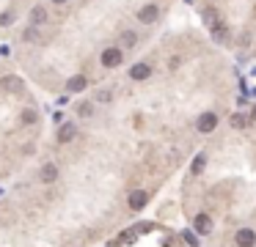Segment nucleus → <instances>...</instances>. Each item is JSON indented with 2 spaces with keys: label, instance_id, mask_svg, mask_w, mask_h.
Instances as JSON below:
<instances>
[{
  "label": "nucleus",
  "instance_id": "11",
  "mask_svg": "<svg viewBox=\"0 0 256 247\" xmlns=\"http://www.w3.org/2000/svg\"><path fill=\"white\" fill-rule=\"evenodd\" d=\"M75 132H78V129H75V124H64V126L58 129V140L61 143H69L72 137H75Z\"/></svg>",
  "mask_w": 256,
  "mask_h": 247
},
{
  "label": "nucleus",
  "instance_id": "10",
  "mask_svg": "<svg viewBox=\"0 0 256 247\" xmlns=\"http://www.w3.org/2000/svg\"><path fill=\"white\" fill-rule=\"evenodd\" d=\"M30 22H33V25L47 22V8H44V6H33V11H30Z\"/></svg>",
  "mask_w": 256,
  "mask_h": 247
},
{
  "label": "nucleus",
  "instance_id": "17",
  "mask_svg": "<svg viewBox=\"0 0 256 247\" xmlns=\"http://www.w3.org/2000/svg\"><path fill=\"white\" fill-rule=\"evenodd\" d=\"M204 22H207L209 28H212L215 22H221V19H218V14H215V8H207V11H204Z\"/></svg>",
  "mask_w": 256,
  "mask_h": 247
},
{
  "label": "nucleus",
  "instance_id": "13",
  "mask_svg": "<svg viewBox=\"0 0 256 247\" xmlns=\"http://www.w3.org/2000/svg\"><path fill=\"white\" fill-rule=\"evenodd\" d=\"M212 39L215 41H226V25H223V22H215L212 25Z\"/></svg>",
  "mask_w": 256,
  "mask_h": 247
},
{
  "label": "nucleus",
  "instance_id": "4",
  "mask_svg": "<svg viewBox=\"0 0 256 247\" xmlns=\"http://www.w3.org/2000/svg\"><path fill=\"white\" fill-rule=\"evenodd\" d=\"M157 14H160V8H157L155 3H149V6H143L141 11H138V19H141V25H152L157 19Z\"/></svg>",
  "mask_w": 256,
  "mask_h": 247
},
{
  "label": "nucleus",
  "instance_id": "2",
  "mask_svg": "<svg viewBox=\"0 0 256 247\" xmlns=\"http://www.w3.org/2000/svg\"><path fill=\"white\" fill-rule=\"evenodd\" d=\"M121 58H124V53H121L119 47H107L105 53H102V66H105V69H116V66L121 63Z\"/></svg>",
  "mask_w": 256,
  "mask_h": 247
},
{
  "label": "nucleus",
  "instance_id": "24",
  "mask_svg": "<svg viewBox=\"0 0 256 247\" xmlns=\"http://www.w3.org/2000/svg\"><path fill=\"white\" fill-rule=\"evenodd\" d=\"M251 118H254V121H256V107H254V110H251Z\"/></svg>",
  "mask_w": 256,
  "mask_h": 247
},
{
  "label": "nucleus",
  "instance_id": "22",
  "mask_svg": "<svg viewBox=\"0 0 256 247\" xmlns=\"http://www.w3.org/2000/svg\"><path fill=\"white\" fill-rule=\"evenodd\" d=\"M110 96H113L110 91H99V94H96V99H99V102H110Z\"/></svg>",
  "mask_w": 256,
  "mask_h": 247
},
{
  "label": "nucleus",
  "instance_id": "25",
  "mask_svg": "<svg viewBox=\"0 0 256 247\" xmlns=\"http://www.w3.org/2000/svg\"><path fill=\"white\" fill-rule=\"evenodd\" d=\"M53 3H66V0H53Z\"/></svg>",
  "mask_w": 256,
  "mask_h": 247
},
{
  "label": "nucleus",
  "instance_id": "16",
  "mask_svg": "<svg viewBox=\"0 0 256 247\" xmlns=\"http://www.w3.org/2000/svg\"><path fill=\"white\" fill-rule=\"evenodd\" d=\"M245 124H248V118H245L243 113H234V116H232V126H234V129H243Z\"/></svg>",
  "mask_w": 256,
  "mask_h": 247
},
{
  "label": "nucleus",
  "instance_id": "14",
  "mask_svg": "<svg viewBox=\"0 0 256 247\" xmlns=\"http://www.w3.org/2000/svg\"><path fill=\"white\" fill-rule=\"evenodd\" d=\"M204 165H207V154H198V157H196V162H193V168H190V171H193V176H198V173L204 171Z\"/></svg>",
  "mask_w": 256,
  "mask_h": 247
},
{
  "label": "nucleus",
  "instance_id": "12",
  "mask_svg": "<svg viewBox=\"0 0 256 247\" xmlns=\"http://www.w3.org/2000/svg\"><path fill=\"white\" fill-rule=\"evenodd\" d=\"M83 88H85V77L83 74L72 77V80L66 82V91H72V94H78V91H83Z\"/></svg>",
  "mask_w": 256,
  "mask_h": 247
},
{
  "label": "nucleus",
  "instance_id": "5",
  "mask_svg": "<svg viewBox=\"0 0 256 247\" xmlns=\"http://www.w3.org/2000/svg\"><path fill=\"white\" fill-rule=\"evenodd\" d=\"M198 132H204V135H207V132H212L215 126H218V116H215V113H204L201 118H198Z\"/></svg>",
  "mask_w": 256,
  "mask_h": 247
},
{
  "label": "nucleus",
  "instance_id": "8",
  "mask_svg": "<svg viewBox=\"0 0 256 247\" xmlns=\"http://www.w3.org/2000/svg\"><path fill=\"white\" fill-rule=\"evenodd\" d=\"M149 74H152V66H149V63H135V66L130 69V77H132V80H146Z\"/></svg>",
  "mask_w": 256,
  "mask_h": 247
},
{
  "label": "nucleus",
  "instance_id": "7",
  "mask_svg": "<svg viewBox=\"0 0 256 247\" xmlns=\"http://www.w3.org/2000/svg\"><path fill=\"white\" fill-rule=\"evenodd\" d=\"M146 200H149V195L143 192V189H135V192H130V209H143L146 206Z\"/></svg>",
  "mask_w": 256,
  "mask_h": 247
},
{
  "label": "nucleus",
  "instance_id": "18",
  "mask_svg": "<svg viewBox=\"0 0 256 247\" xmlns=\"http://www.w3.org/2000/svg\"><path fill=\"white\" fill-rule=\"evenodd\" d=\"M22 39H25V41H39V33H36V28H28V30L22 33Z\"/></svg>",
  "mask_w": 256,
  "mask_h": 247
},
{
  "label": "nucleus",
  "instance_id": "6",
  "mask_svg": "<svg viewBox=\"0 0 256 247\" xmlns=\"http://www.w3.org/2000/svg\"><path fill=\"white\" fill-rule=\"evenodd\" d=\"M193 228H196V234L207 236L209 231H212V217H209V214H198L196 223H193Z\"/></svg>",
  "mask_w": 256,
  "mask_h": 247
},
{
  "label": "nucleus",
  "instance_id": "3",
  "mask_svg": "<svg viewBox=\"0 0 256 247\" xmlns=\"http://www.w3.org/2000/svg\"><path fill=\"white\" fill-rule=\"evenodd\" d=\"M234 242H237V247H254L256 245V234L251 228H240L237 236H234Z\"/></svg>",
  "mask_w": 256,
  "mask_h": 247
},
{
  "label": "nucleus",
  "instance_id": "1",
  "mask_svg": "<svg viewBox=\"0 0 256 247\" xmlns=\"http://www.w3.org/2000/svg\"><path fill=\"white\" fill-rule=\"evenodd\" d=\"M0 88L6 91V94H11V96H19L25 91V82L19 80V77L8 74V77H3V80H0Z\"/></svg>",
  "mask_w": 256,
  "mask_h": 247
},
{
  "label": "nucleus",
  "instance_id": "19",
  "mask_svg": "<svg viewBox=\"0 0 256 247\" xmlns=\"http://www.w3.org/2000/svg\"><path fill=\"white\" fill-rule=\"evenodd\" d=\"M22 124H33L36 121V113L33 110H22V118H19Z\"/></svg>",
  "mask_w": 256,
  "mask_h": 247
},
{
  "label": "nucleus",
  "instance_id": "23",
  "mask_svg": "<svg viewBox=\"0 0 256 247\" xmlns=\"http://www.w3.org/2000/svg\"><path fill=\"white\" fill-rule=\"evenodd\" d=\"M80 116L88 118V116H91V105H80Z\"/></svg>",
  "mask_w": 256,
  "mask_h": 247
},
{
  "label": "nucleus",
  "instance_id": "9",
  "mask_svg": "<svg viewBox=\"0 0 256 247\" xmlns=\"http://www.w3.org/2000/svg\"><path fill=\"white\" fill-rule=\"evenodd\" d=\"M55 179H58V168H55L53 162H47L42 168V184H53Z\"/></svg>",
  "mask_w": 256,
  "mask_h": 247
},
{
  "label": "nucleus",
  "instance_id": "20",
  "mask_svg": "<svg viewBox=\"0 0 256 247\" xmlns=\"http://www.w3.org/2000/svg\"><path fill=\"white\" fill-rule=\"evenodd\" d=\"M135 39H138V36H135V33H130V30H127L124 36H121V41H124V47H132V44H135Z\"/></svg>",
  "mask_w": 256,
  "mask_h": 247
},
{
  "label": "nucleus",
  "instance_id": "15",
  "mask_svg": "<svg viewBox=\"0 0 256 247\" xmlns=\"http://www.w3.org/2000/svg\"><path fill=\"white\" fill-rule=\"evenodd\" d=\"M138 234H141L138 228H132V231H124V234L119 236V242H121V245H130V242H135V236H138Z\"/></svg>",
  "mask_w": 256,
  "mask_h": 247
},
{
  "label": "nucleus",
  "instance_id": "21",
  "mask_svg": "<svg viewBox=\"0 0 256 247\" xmlns=\"http://www.w3.org/2000/svg\"><path fill=\"white\" fill-rule=\"evenodd\" d=\"M14 22V14L6 11V14H0V25H11Z\"/></svg>",
  "mask_w": 256,
  "mask_h": 247
}]
</instances>
